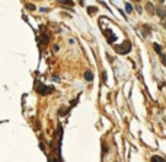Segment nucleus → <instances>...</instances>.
<instances>
[{
    "label": "nucleus",
    "mask_w": 166,
    "mask_h": 162,
    "mask_svg": "<svg viewBox=\"0 0 166 162\" xmlns=\"http://www.w3.org/2000/svg\"><path fill=\"white\" fill-rule=\"evenodd\" d=\"M36 92L41 94V95H50V94L54 92V86H47V85L38 82V85H36Z\"/></svg>",
    "instance_id": "1"
},
{
    "label": "nucleus",
    "mask_w": 166,
    "mask_h": 162,
    "mask_svg": "<svg viewBox=\"0 0 166 162\" xmlns=\"http://www.w3.org/2000/svg\"><path fill=\"white\" fill-rule=\"evenodd\" d=\"M130 50H131V42L130 41H124L121 45L115 47V51L118 54H127V53H130Z\"/></svg>",
    "instance_id": "2"
},
{
    "label": "nucleus",
    "mask_w": 166,
    "mask_h": 162,
    "mask_svg": "<svg viewBox=\"0 0 166 162\" xmlns=\"http://www.w3.org/2000/svg\"><path fill=\"white\" fill-rule=\"evenodd\" d=\"M105 34H106V39H108V42H111V44H112V42H114V41L117 39V35H115V34H114L112 31L106 29V31H105Z\"/></svg>",
    "instance_id": "3"
},
{
    "label": "nucleus",
    "mask_w": 166,
    "mask_h": 162,
    "mask_svg": "<svg viewBox=\"0 0 166 162\" xmlns=\"http://www.w3.org/2000/svg\"><path fill=\"white\" fill-rule=\"evenodd\" d=\"M85 79H86V80H93V73H92L90 70H86V72H85Z\"/></svg>",
    "instance_id": "4"
},
{
    "label": "nucleus",
    "mask_w": 166,
    "mask_h": 162,
    "mask_svg": "<svg viewBox=\"0 0 166 162\" xmlns=\"http://www.w3.org/2000/svg\"><path fill=\"white\" fill-rule=\"evenodd\" d=\"M156 10H157V15H159L160 18H166V10L163 7H157Z\"/></svg>",
    "instance_id": "5"
},
{
    "label": "nucleus",
    "mask_w": 166,
    "mask_h": 162,
    "mask_svg": "<svg viewBox=\"0 0 166 162\" xmlns=\"http://www.w3.org/2000/svg\"><path fill=\"white\" fill-rule=\"evenodd\" d=\"M152 162H166L162 156H157V155H153L152 156Z\"/></svg>",
    "instance_id": "6"
},
{
    "label": "nucleus",
    "mask_w": 166,
    "mask_h": 162,
    "mask_svg": "<svg viewBox=\"0 0 166 162\" xmlns=\"http://www.w3.org/2000/svg\"><path fill=\"white\" fill-rule=\"evenodd\" d=\"M58 3H60V4H66V6H73V4H74L71 0H58Z\"/></svg>",
    "instance_id": "7"
},
{
    "label": "nucleus",
    "mask_w": 166,
    "mask_h": 162,
    "mask_svg": "<svg viewBox=\"0 0 166 162\" xmlns=\"http://www.w3.org/2000/svg\"><path fill=\"white\" fill-rule=\"evenodd\" d=\"M153 48H155V51H156L157 54H162V47H160L159 44H156V42H155V44H153Z\"/></svg>",
    "instance_id": "8"
},
{
    "label": "nucleus",
    "mask_w": 166,
    "mask_h": 162,
    "mask_svg": "<svg viewBox=\"0 0 166 162\" xmlns=\"http://www.w3.org/2000/svg\"><path fill=\"white\" fill-rule=\"evenodd\" d=\"M125 10H127L128 13H133V6H131L130 3H125Z\"/></svg>",
    "instance_id": "9"
},
{
    "label": "nucleus",
    "mask_w": 166,
    "mask_h": 162,
    "mask_svg": "<svg viewBox=\"0 0 166 162\" xmlns=\"http://www.w3.org/2000/svg\"><path fill=\"white\" fill-rule=\"evenodd\" d=\"M96 10H98V9H96V7H92V6H89V7H87V12H89V13H90V15H93V13H95V12H96Z\"/></svg>",
    "instance_id": "10"
},
{
    "label": "nucleus",
    "mask_w": 166,
    "mask_h": 162,
    "mask_svg": "<svg viewBox=\"0 0 166 162\" xmlns=\"http://www.w3.org/2000/svg\"><path fill=\"white\" fill-rule=\"evenodd\" d=\"M149 10H150V13H153V10H155V6L153 4H150V3H147V6H146Z\"/></svg>",
    "instance_id": "11"
},
{
    "label": "nucleus",
    "mask_w": 166,
    "mask_h": 162,
    "mask_svg": "<svg viewBox=\"0 0 166 162\" xmlns=\"http://www.w3.org/2000/svg\"><path fill=\"white\" fill-rule=\"evenodd\" d=\"M160 60H162L163 66H166V56H165V54H160Z\"/></svg>",
    "instance_id": "12"
},
{
    "label": "nucleus",
    "mask_w": 166,
    "mask_h": 162,
    "mask_svg": "<svg viewBox=\"0 0 166 162\" xmlns=\"http://www.w3.org/2000/svg\"><path fill=\"white\" fill-rule=\"evenodd\" d=\"M77 101H79V98H76V99H73V101H71V104H70V107H74V105L77 104Z\"/></svg>",
    "instance_id": "13"
},
{
    "label": "nucleus",
    "mask_w": 166,
    "mask_h": 162,
    "mask_svg": "<svg viewBox=\"0 0 166 162\" xmlns=\"http://www.w3.org/2000/svg\"><path fill=\"white\" fill-rule=\"evenodd\" d=\"M26 7H28L29 10H35V6H34V4H26Z\"/></svg>",
    "instance_id": "14"
},
{
    "label": "nucleus",
    "mask_w": 166,
    "mask_h": 162,
    "mask_svg": "<svg viewBox=\"0 0 166 162\" xmlns=\"http://www.w3.org/2000/svg\"><path fill=\"white\" fill-rule=\"evenodd\" d=\"M102 80H104V82L106 80V75H105V73H102Z\"/></svg>",
    "instance_id": "15"
},
{
    "label": "nucleus",
    "mask_w": 166,
    "mask_h": 162,
    "mask_svg": "<svg viewBox=\"0 0 166 162\" xmlns=\"http://www.w3.org/2000/svg\"><path fill=\"white\" fill-rule=\"evenodd\" d=\"M80 4L83 6V4H85V0H80Z\"/></svg>",
    "instance_id": "16"
},
{
    "label": "nucleus",
    "mask_w": 166,
    "mask_h": 162,
    "mask_svg": "<svg viewBox=\"0 0 166 162\" xmlns=\"http://www.w3.org/2000/svg\"><path fill=\"white\" fill-rule=\"evenodd\" d=\"M50 162H57L55 159H50Z\"/></svg>",
    "instance_id": "17"
},
{
    "label": "nucleus",
    "mask_w": 166,
    "mask_h": 162,
    "mask_svg": "<svg viewBox=\"0 0 166 162\" xmlns=\"http://www.w3.org/2000/svg\"><path fill=\"white\" fill-rule=\"evenodd\" d=\"M163 26H165V28H166V20H165V22H163Z\"/></svg>",
    "instance_id": "18"
},
{
    "label": "nucleus",
    "mask_w": 166,
    "mask_h": 162,
    "mask_svg": "<svg viewBox=\"0 0 166 162\" xmlns=\"http://www.w3.org/2000/svg\"><path fill=\"white\" fill-rule=\"evenodd\" d=\"M159 1H165V0H159Z\"/></svg>",
    "instance_id": "19"
}]
</instances>
